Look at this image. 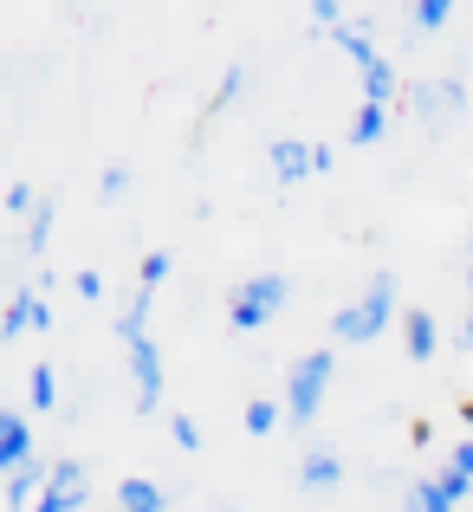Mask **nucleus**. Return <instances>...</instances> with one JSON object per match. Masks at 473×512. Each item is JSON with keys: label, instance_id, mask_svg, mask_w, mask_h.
<instances>
[{"label": "nucleus", "instance_id": "19", "mask_svg": "<svg viewBox=\"0 0 473 512\" xmlns=\"http://www.w3.org/2000/svg\"><path fill=\"white\" fill-rule=\"evenodd\" d=\"M52 234V208H33V221H26V253H39Z\"/></svg>", "mask_w": 473, "mask_h": 512}, {"label": "nucleus", "instance_id": "21", "mask_svg": "<svg viewBox=\"0 0 473 512\" xmlns=\"http://www.w3.org/2000/svg\"><path fill=\"white\" fill-rule=\"evenodd\" d=\"M435 487L448 493V500H467V487H473V474H461V467L448 461V474H435Z\"/></svg>", "mask_w": 473, "mask_h": 512}, {"label": "nucleus", "instance_id": "18", "mask_svg": "<svg viewBox=\"0 0 473 512\" xmlns=\"http://www.w3.org/2000/svg\"><path fill=\"white\" fill-rule=\"evenodd\" d=\"M273 422H279L273 402H247V435H273Z\"/></svg>", "mask_w": 473, "mask_h": 512}, {"label": "nucleus", "instance_id": "30", "mask_svg": "<svg viewBox=\"0 0 473 512\" xmlns=\"http://www.w3.org/2000/svg\"><path fill=\"white\" fill-rule=\"evenodd\" d=\"M467 286H473V266H467Z\"/></svg>", "mask_w": 473, "mask_h": 512}, {"label": "nucleus", "instance_id": "27", "mask_svg": "<svg viewBox=\"0 0 473 512\" xmlns=\"http://www.w3.org/2000/svg\"><path fill=\"white\" fill-rule=\"evenodd\" d=\"M454 467H461V474H473V435L461 441V448H454Z\"/></svg>", "mask_w": 473, "mask_h": 512}, {"label": "nucleus", "instance_id": "10", "mask_svg": "<svg viewBox=\"0 0 473 512\" xmlns=\"http://www.w3.org/2000/svg\"><path fill=\"white\" fill-rule=\"evenodd\" d=\"M402 344H409L415 363H428V357H435V344H441L435 318H428V312H409V318H402Z\"/></svg>", "mask_w": 473, "mask_h": 512}, {"label": "nucleus", "instance_id": "26", "mask_svg": "<svg viewBox=\"0 0 473 512\" xmlns=\"http://www.w3.org/2000/svg\"><path fill=\"white\" fill-rule=\"evenodd\" d=\"M26 208H33V188L13 182V188H7V214H26Z\"/></svg>", "mask_w": 473, "mask_h": 512}, {"label": "nucleus", "instance_id": "25", "mask_svg": "<svg viewBox=\"0 0 473 512\" xmlns=\"http://www.w3.org/2000/svg\"><path fill=\"white\" fill-rule=\"evenodd\" d=\"M124 188H130V169H104V182H98V195H104V201H117Z\"/></svg>", "mask_w": 473, "mask_h": 512}, {"label": "nucleus", "instance_id": "1", "mask_svg": "<svg viewBox=\"0 0 473 512\" xmlns=\"http://www.w3.org/2000/svg\"><path fill=\"white\" fill-rule=\"evenodd\" d=\"M389 318H396V273H376V279H370V292H363L357 305H344V312L331 318V338L363 344V338H376Z\"/></svg>", "mask_w": 473, "mask_h": 512}, {"label": "nucleus", "instance_id": "22", "mask_svg": "<svg viewBox=\"0 0 473 512\" xmlns=\"http://www.w3.org/2000/svg\"><path fill=\"white\" fill-rule=\"evenodd\" d=\"M137 279H143V292H156L162 279H169V253H150V260H143V273H137Z\"/></svg>", "mask_w": 473, "mask_h": 512}, {"label": "nucleus", "instance_id": "20", "mask_svg": "<svg viewBox=\"0 0 473 512\" xmlns=\"http://www.w3.org/2000/svg\"><path fill=\"white\" fill-rule=\"evenodd\" d=\"M52 402H59V383H52V370L39 363L33 370V409H52Z\"/></svg>", "mask_w": 473, "mask_h": 512}, {"label": "nucleus", "instance_id": "28", "mask_svg": "<svg viewBox=\"0 0 473 512\" xmlns=\"http://www.w3.org/2000/svg\"><path fill=\"white\" fill-rule=\"evenodd\" d=\"M461 344H473V318H467V325H461Z\"/></svg>", "mask_w": 473, "mask_h": 512}, {"label": "nucleus", "instance_id": "14", "mask_svg": "<svg viewBox=\"0 0 473 512\" xmlns=\"http://www.w3.org/2000/svg\"><path fill=\"white\" fill-rule=\"evenodd\" d=\"M363 98H370V104H389V98H396V72H389V59L363 65Z\"/></svg>", "mask_w": 473, "mask_h": 512}, {"label": "nucleus", "instance_id": "17", "mask_svg": "<svg viewBox=\"0 0 473 512\" xmlns=\"http://www.w3.org/2000/svg\"><path fill=\"white\" fill-rule=\"evenodd\" d=\"M448 13H454V0H415V26H422V33L448 26Z\"/></svg>", "mask_w": 473, "mask_h": 512}, {"label": "nucleus", "instance_id": "12", "mask_svg": "<svg viewBox=\"0 0 473 512\" xmlns=\"http://www.w3.org/2000/svg\"><path fill=\"white\" fill-rule=\"evenodd\" d=\"M117 506H124V512H162L169 500H162L150 480H117Z\"/></svg>", "mask_w": 473, "mask_h": 512}, {"label": "nucleus", "instance_id": "6", "mask_svg": "<svg viewBox=\"0 0 473 512\" xmlns=\"http://www.w3.org/2000/svg\"><path fill=\"white\" fill-rule=\"evenodd\" d=\"M130 370H137V415H150L156 389H162V350L150 338H137V344H130Z\"/></svg>", "mask_w": 473, "mask_h": 512}, {"label": "nucleus", "instance_id": "16", "mask_svg": "<svg viewBox=\"0 0 473 512\" xmlns=\"http://www.w3.org/2000/svg\"><path fill=\"white\" fill-rule=\"evenodd\" d=\"M409 512H454V500H448V493L435 487V480H422V487L409 493Z\"/></svg>", "mask_w": 473, "mask_h": 512}, {"label": "nucleus", "instance_id": "11", "mask_svg": "<svg viewBox=\"0 0 473 512\" xmlns=\"http://www.w3.org/2000/svg\"><path fill=\"white\" fill-rule=\"evenodd\" d=\"M46 474H52V467H39V461H20V467H13V474H7V512H20L26 500H33V487Z\"/></svg>", "mask_w": 473, "mask_h": 512}, {"label": "nucleus", "instance_id": "29", "mask_svg": "<svg viewBox=\"0 0 473 512\" xmlns=\"http://www.w3.org/2000/svg\"><path fill=\"white\" fill-rule=\"evenodd\" d=\"M461 415H467V422H473V402H467V409H461Z\"/></svg>", "mask_w": 473, "mask_h": 512}, {"label": "nucleus", "instance_id": "7", "mask_svg": "<svg viewBox=\"0 0 473 512\" xmlns=\"http://www.w3.org/2000/svg\"><path fill=\"white\" fill-rule=\"evenodd\" d=\"M20 461H33V428L7 409V415H0V474H13Z\"/></svg>", "mask_w": 473, "mask_h": 512}, {"label": "nucleus", "instance_id": "2", "mask_svg": "<svg viewBox=\"0 0 473 512\" xmlns=\"http://www.w3.org/2000/svg\"><path fill=\"white\" fill-rule=\"evenodd\" d=\"M331 350H312V357H299L292 363V383H286V409H292V422H312L318 415V402H324V389H331Z\"/></svg>", "mask_w": 473, "mask_h": 512}, {"label": "nucleus", "instance_id": "5", "mask_svg": "<svg viewBox=\"0 0 473 512\" xmlns=\"http://www.w3.org/2000/svg\"><path fill=\"white\" fill-rule=\"evenodd\" d=\"M409 111L422 117L428 130H441L454 111H461V85H454V78H448V85H409Z\"/></svg>", "mask_w": 473, "mask_h": 512}, {"label": "nucleus", "instance_id": "13", "mask_svg": "<svg viewBox=\"0 0 473 512\" xmlns=\"http://www.w3.org/2000/svg\"><path fill=\"white\" fill-rule=\"evenodd\" d=\"M383 130H389V104H370V98H363L357 124H350V143H376Z\"/></svg>", "mask_w": 473, "mask_h": 512}, {"label": "nucleus", "instance_id": "3", "mask_svg": "<svg viewBox=\"0 0 473 512\" xmlns=\"http://www.w3.org/2000/svg\"><path fill=\"white\" fill-rule=\"evenodd\" d=\"M286 305V279L279 273H260V279H247V286L234 292V305H227V325L234 331H260L266 318Z\"/></svg>", "mask_w": 473, "mask_h": 512}, {"label": "nucleus", "instance_id": "4", "mask_svg": "<svg viewBox=\"0 0 473 512\" xmlns=\"http://www.w3.org/2000/svg\"><path fill=\"white\" fill-rule=\"evenodd\" d=\"M78 506H85V467H78V461H59L46 474V493H39L33 512H78Z\"/></svg>", "mask_w": 473, "mask_h": 512}, {"label": "nucleus", "instance_id": "24", "mask_svg": "<svg viewBox=\"0 0 473 512\" xmlns=\"http://www.w3.org/2000/svg\"><path fill=\"white\" fill-rule=\"evenodd\" d=\"M312 20L324 26V33H337V26H344V13H337V0H312Z\"/></svg>", "mask_w": 473, "mask_h": 512}, {"label": "nucleus", "instance_id": "9", "mask_svg": "<svg viewBox=\"0 0 473 512\" xmlns=\"http://www.w3.org/2000/svg\"><path fill=\"white\" fill-rule=\"evenodd\" d=\"M33 325H46V305H39L33 292H13V299H7V318H0V331H7V344L20 338V331H33Z\"/></svg>", "mask_w": 473, "mask_h": 512}, {"label": "nucleus", "instance_id": "8", "mask_svg": "<svg viewBox=\"0 0 473 512\" xmlns=\"http://www.w3.org/2000/svg\"><path fill=\"white\" fill-rule=\"evenodd\" d=\"M312 169H318L312 143H299V137H279L273 143V175H279V182H299V175H312Z\"/></svg>", "mask_w": 473, "mask_h": 512}, {"label": "nucleus", "instance_id": "23", "mask_svg": "<svg viewBox=\"0 0 473 512\" xmlns=\"http://www.w3.org/2000/svg\"><path fill=\"white\" fill-rule=\"evenodd\" d=\"M169 435H175V441H182V448H201V428H195V422H188V415H169Z\"/></svg>", "mask_w": 473, "mask_h": 512}, {"label": "nucleus", "instance_id": "15", "mask_svg": "<svg viewBox=\"0 0 473 512\" xmlns=\"http://www.w3.org/2000/svg\"><path fill=\"white\" fill-rule=\"evenodd\" d=\"M299 480H305V487H337V480H344V461H337V454H312Z\"/></svg>", "mask_w": 473, "mask_h": 512}]
</instances>
